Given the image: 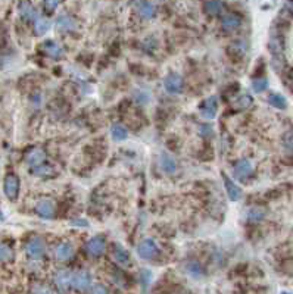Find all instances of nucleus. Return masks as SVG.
I'll return each mask as SVG.
<instances>
[{
  "label": "nucleus",
  "mask_w": 293,
  "mask_h": 294,
  "mask_svg": "<svg viewBox=\"0 0 293 294\" xmlns=\"http://www.w3.org/2000/svg\"><path fill=\"white\" fill-rule=\"evenodd\" d=\"M25 253L30 259H41L46 253V243L41 237L33 236L28 242L25 243Z\"/></svg>",
  "instance_id": "f257e3e1"
},
{
  "label": "nucleus",
  "mask_w": 293,
  "mask_h": 294,
  "mask_svg": "<svg viewBox=\"0 0 293 294\" xmlns=\"http://www.w3.org/2000/svg\"><path fill=\"white\" fill-rule=\"evenodd\" d=\"M19 178H18L17 173L9 172L5 177V181H3V191H5V196L9 199V200H17L18 194H19Z\"/></svg>",
  "instance_id": "f03ea898"
},
{
  "label": "nucleus",
  "mask_w": 293,
  "mask_h": 294,
  "mask_svg": "<svg viewBox=\"0 0 293 294\" xmlns=\"http://www.w3.org/2000/svg\"><path fill=\"white\" fill-rule=\"evenodd\" d=\"M90 287H91V275L87 271L81 269V271H77L72 274L71 288H74L77 291H87Z\"/></svg>",
  "instance_id": "7ed1b4c3"
},
{
  "label": "nucleus",
  "mask_w": 293,
  "mask_h": 294,
  "mask_svg": "<svg viewBox=\"0 0 293 294\" xmlns=\"http://www.w3.org/2000/svg\"><path fill=\"white\" fill-rule=\"evenodd\" d=\"M86 253L91 258H99L102 256L106 249V240H105L104 236H96V237H91L88 242L86 243Z\"/></svg>",
  "instance_id": "20e7f679"
},
{
  "label": "nucleus",
  "mask_w": 293,
  "mask_h": 294,
  "mask_svg": "<svg viewBox=\"0 0 293 294\" xmlns=\"http://www.w3.org/2000/svg\"><path fill=\"white\" fill-rule=\"evenodd\" d=\"M71 278H72V272H69L67 269H59L53 275V282H55L59 293H68V290L71 288Z\"/></svg>",
  "instance_id": "39448f33"
},
{
  "label": "nucleus",
  "mask_w": 293,
  "mask_h": 294,
  "mask_svg": "<svg viewBox=\"0 0 293 294\" xmlns=\"http://www.w3.org/2000/svg\"><path fill=\"white\" fill-rule=\"evenodd\" d=\"M217 110H218V100L215 96L207 97L199 106V113L205 120H214L217 115Z\"/></svg>",
  "instance_id": "423d86ee"
},
{
  "label": "nucleus",
  "mask_w": 293,
  "mask_h": 294,
  "mask_svg": "<svg viewBox=\"0 0 293 294\" xmlns=\"http://www.w3.org/2000/svg\"><path fill=\"white\" fill-rule=\"evenodd\" d=\"M164 87L168 93L171 94H178L183 91V87H184V81H183V77L178 75V74H170L165 81H164Z\"/></svg>",
  "instance_id": "0eeeda50"
},
{
  "label": "nucleus",
  "mask_w": 293,
  "mask_h": 294,
  "mask_svg": "<svg viewBox=\"0 0 293 294\" xmlns=\"http://www.w3.org/2000/svg\"><path fill=\"white\" fill-rule=\"evenodd\" d=\"M158 253V246L152 239H146L137 246V255L141 259H152Z\"/></svg>",
  "instance_id": "6e6552de"
},
{
  "label": "nucleus",
  "mask_w": 293,
  "mask_h": 294,
  "mask_svg": "<svg viewBox=\"0 0 293 294\" xmlns=\"http://www.w3.org/2000/svg\"><path fill=\"white\" fill-rule=\"evenodd\" d=\"M35 213L44 219H52L55 216V203L51 199H41L35 203Z\"/></svg>",
  "instance_id": "1a4fd4ad"
},
{
  "label": "nucleus",
  "mask_w": 293,
  "mask_h": 294,
  "mask_svg": "<svg viewBox=\"0 0 293 294\" xmlns=\"http://www.w3.org/2000/svg\"><path fill=\"white\" fill-rule=\"evenodd\" d=\"M44 160H46V153H44V150L40 149V147H34V149H31V150H28V152L25 153V162H27L30 166H33V168L41 166V165L44 163Z\"/></svg>",
  "instance_id": "9d476101"
},
{
  "label": "nucleus",
  "mask_w": 293,
  "mask_h": 294,
  "mask_svg": "<svg viewBox=\"0 0 293 294\" xmlns=\"http://www.w3.org/2000/svg\"><path fill=\"white\" fill-rule=\"evenodd\" d=\"M223 181H224V186H225V191H227V196H228V199L230 200H233V202H236V200H240L241 196H243V191L241 189L228 177V175H223Z\"/></svg>",
  "instance_id": "9b49d317"
},
{
  "label": "nucleus",
  "mask_w": 293,
  "mask_h": 294,
  "mask_svg": "<svg viewBox=\"0 0 293 294\" xmlns=\"http://www.w3.org/2000/svg\"><path fill=\"white\" fill-rule=\"evenodd\" d=\"M233 172L237 178H246L251 173L254 172V165L249 159H240L239 162L234 163L233 166Z\"/></svg>",
  "instance_id": "f8f14e48"
},
{
  "label": "nucleus",
  "mask_w": 293,
  "mask_h": 294,
  "mask_svg": "<svg viewBox=\"0 0 293 294\" xmlns=\"http://www.w3.org/2000/svg\"><path fill=\"white\" fill-rule=\"evenodd\" d=\"M74 255V246L68 242L59 243L55 249V258L58 260H69Z\"/></svg>",
  "instance_id": "ddd939ff"
},
{
  "label": "nucleus",
  "mask_w": 293,
  "mask_h": 294,
  "mask_svg": "<svg viewBox=\"0 0 293 294\" xmlns=\"http://www.w3.org/2000/svg\"><path fill=\"white\" fill-rule=\"evenodd\" d=\"M18 11H19V15L21 18L24 19V21H34L37 19V11H35V8L31 5V3H28V2H22V3H19L18 5Z\"/></svg>",
  "instance_id": "4468645a"
},
{
  "label": "nucleus",
  "mask_w": 293,
  "mask_h": 294,
  "mask_svg": "<svg viewBox=\"0 0 293 294\" xmlns=\"http://www.w3.org/2000/svg\"><path fill=\"white\" fill-rule=\"evenodd\" d=\"M41 47H43V52L46 53L49 57H52V59H59V57L64 54V49H62L56 41H53V40L44 41V43L41 44Z\"/></svg>",
  "instance_id": "2eb2a0df"
},
{
  "label": "nucleus",
  "mask_w": 293,
  "mask_h": 294,
  "mask_svg": "<svg viewBox=\"0 0 293 294\" xmlns=\"http://www.w3.org/2000/svg\"><path fill=\"white\" fill-rule=\"evenodd\" d=\"M56 27L62 33H69V31H74L77 28V22H75L74 18L69 17V15H61L58 18Z\"/></svg>",
  "instance_id": "dca6fc26"
},
{
  "label": "nucleus",
  "mask_w": 293,
  "mask_h": 294,
  "mask_svg": "<svg viewBox=\"0 0 293 294\" xmlns=\"http://www.w3.org/2000/svg\"><path fill=\"white\" fill-rule=\"evenodd\" d=\"M112 258L121 266H125V265L130 263V255H128V252L121 244H115L114 246V249H112Z\"/></svg>",
  "instance_id": "f3484780"
},
{
  "label": "nucleus",
  "mask_w": 293,
  "mask_h": 294,
  "mask_svg": "<svg viewBox=\"0 0 293 294\" xmlns=\"http://www.w3.org/2000/svg\"><path fill=\"white\" fill-rule=\"evenodd\" d=\"M137 12L143 19H152L155 17V6L151 2H137L136 3Z\"/></svg>",
  "instance_id": "a211bd4d"
},
{
  "label": "nucleus",
  "mask_w": 293,
  "mask_h": 294,
  "mask_svg": "<svg viewBox=\"0 0 293 294\" xmlns=\"http://www.w3.org/2000/svg\"><path fill=\"white\" fill-rule=\"evenodd\" d=\"M241 25V18L236 14H227L223 18V28L225 31H234Z\"/></svg>",
  "instance_id": "6ab92c4d"
},
{
  "label": "nucleus",
  "mask_w": 293,
  "mask_h": 294,
  "mask_svg": "<svg viewBox=\"0 0 293 294\" xmlns=\"http://www.w3.org/2000/svg\"><path fill=\"white\" fill-rule=\"evenodd\" d=\"M265 215H267L265 209L257 206V208L248 209V212H246V219H248V222L257 224V222H261V221L265 218Z\"/></svg>",
  "instance_id": "aec40b11"
},
{
  "label": "nucleus",
  "mask_w": 293,
  "mask_h": 294,
  "mask_svg": "<svg viewBox=\"0 0 293 294\" xmlns=\"http://www.w3.org/2000/svg\"><path fill=\"white\" fill-rule=\"evenodd\" d=\"M161 168H162L164 172L173 173L177 169V162H175V159L171 155L162 153L161 155Z\"/></svg>",
  "instance_id": "412c9836"
},
{
  "label": "nucleus",
  "mask_w": 293,
  "mask_h": 294,
  "mask_svg": "<svg viewBox=\"0 0 293 294\" xmlns=\"http://www.w3.org/2000/svg\"><path fill=\"white\" fill-rule=\"evenodd\" d=\"M51 27H52V22H51V19H47V18H37L34 22V30L35 33L38 35H43L46 34L49 30H51Z\"/></svg>",
  "instance_id": "4be33fe9"
},
{
  "label": "nucleus",
  "mask_w": 293,
  "mask_h": 294,
  "mask_svg": "<svg viewBox=\"0 0 293 294\" xmlns=\"http://www.w3.org/2000/svg\"><path fill=\"white\" fill-rule=\"evenodd\" d=\"M111 134H112V139L115 141H124L128 137V131L124 125L121 124H114L112 128H111Z\"/></svg>",
  "instance_id": "5701e85b"
},
{
  "label": "nucleus",
  "mask_w": 293,
  "mask_h": 294,
  "mask_svg": "<svg viewBox=\"0 0 293 294\" xmlns=\"http://www.w3.org/2000/svg\"><path fill=\"white\" fill-rule=\"evenodd\" d=\"M267 100H268V103L271 104L273 107H276V109H286V106H287V102H286L284 96L280 94V93H271Z\"/></svg>",
  "instance_id": "b1692460"
},
{
  "label": "nucleus",
  "mask_w": 293,
  "mask_h": 294,
  "mask_svg": "<svg viewBox=\"0 0 293 294\" xmlns=\"http://www.w3.org/2000/svg\"><path fill=\"white\" fill-rule=\"evenodd\" d=\"M252 103H254L252 96H249V94H241V96H239V97L236 99V102H234V107H236L237 110H245V109L251 107Z\"/></svg>",
  "instance_id": "393cba45"
},
{
  "label": "nucleus",
  "mask_w": 293,
  "mask_h": 294,
  "mask_svg": "<svg viewBox=\"0 0 293 294\" xmlns=\"http://www.w3.org/2000/svg\"><path fill=\"white\" fill-rule=\"evenodd\" d=\"M204 8H205L208 15L215 17V15H218V14L223 11L224 3H221V2H207V3L204 5Z\"/></svg>",
  "instance_id": "a878e982"
},
{
  "label": "nucleus",
  "mask_w": 293,
  "mask_h": 294,
  "mask_svg": "<svg viewBox=\"0 0 293 294\" xmlns=\"http://www.w3.org/2000/svg\"><path fill=\"white\" fill-rule=\"evenodd\" d=\"M186 272L189 274L190 277L198 278L202 274V266L196 260H190L186 263Z\"/></svg>",
  "instance_id": "bb28decb"
},
{
  "label": "nucleus",
  "mask_w": 293,
  "mask_h": 294,
  "mask_svg": "<svg viewBox=\"0 0 293 294\" xmlns=\"http://www.w3.org/2000/svg\"><path fill=\"white\" fill-rule=\"evenodd\" d=\"M252 88L255 93H262L268 88V80L265 77H258L252 81Z\"/></svg>",
  "instance_id": "cd10ccee"
},
{
  "label": "nucleus",
  "mask_w": 293,
  "mask_h": 294,
  "mask_svg": "<svg viewBox=\"0 0 293 294\" xmlns=\"http://www.w3.org/2000/svg\"><path fill=\"white\" fill-rule=\"evenodd\" d=\"M30 294H55L53 290L46 285V284H41V282H35L31 285V290H30Z\"/></svg>",
  "instance_id": "c85d7f7f"
},
{
  "label": "nucleus",
  "mask_w": 293,
  "mask_h": 294,
  "mask_svg": "<svg viewBox=\"0 0 293 294\" xmlns=\"http://www.w3.org/2000/svg\"><path fill=\"white\" fill-rule=\"evenodd\" d=\"M14 259V250L8 244L0 243V262H8Z\"/></svg>",
  "instance_id": "c756f323"
},
{
  "label": "nucleus",
  "mask_w": 293,
  "mask_h": 294,
  "mask_svg": "<svg viewBox=\"0 0 293 294\" xmlns=\"http://www.w3.org/2000/svg\"><path fill=\"white\" fill-rule=\"evenodd\" d=\"M230 53H231L234 57H240V56H243V54L246 53V43H245V41H240V43L231 44Z\"/></svg>",
  "instance_id": "7c9ffc66"
},
{
  "label": "nucleus",
  "mask_w": 293,
  "mask_h": 294,
  "mask_svg": "<svg viewBox=\"0 0 293 294\" xmlns=\"http://www.w3.org/2000/svg\"><path fill=\"white\" fill-rule=\"evenodd\" d=\"M33 172L37 175V177H51L55 173V169H53L51 165H46V163H43L41 166H38V168H34V171Z\"/></svg>",
  "instance_id": "2f4dec72"
},
{
  "label": "nucleus",
  "mask_w": 293,
  "mask_h": 294,
  "mask_svg": "<svg viewBox=\"0 0 293 294\" xmlns=\"http://www.w3.org/2000/svg\"><path fill=\"white\" fill-rule=\"evenodd\" d=\"M91 294H109V293H108V288L105 287L104 284H96V285H93V288H91Z\"/></svg>",
  "instance_id": "473e14b6"
},
{
  "label": "nucleus",
  "mask_w": 293,
  "mask_h": 294,
  "mask_svg": "<svg viewBox=\"0 0 293 294\" xmlns=\"http://www.w3.org/2000/svg\"><path fill=\"white\" fill-rule=\"evenodd\" d=\"M284 147H286V150H289V152L293 153V133L286 136V139H284Z\"/></svg>",
  "instance_id": "72a5a7b5"
},
{
  "label": "nucleus",
  "mask_w": 293,
  "mask_h": 294,
  "mask_svg": "<svg viewBox=\"0 0 293 294\" xmlns=\"http://www.w3.org/2000/svg\"><path fill=\"white\" fill-rule=\"evenodd\" d=\"M136 100H137L138 103H146L148 100H149V94L146 93V91H138L137 94H136Z\"/></svg>",
  "instance_id": "f704fd0d"
},
{
  "label": "nucleus",
  "mask_w": 293,
  "mask_h": 294,
  "mask_svg": "<svg viewBox=\"0 0 293 294\" xmlns=\"http://www.w3.org/2000/svg\"><path fill=\"white\" fill-rule=\"evenodd\" d=\"M43 6H44L47 11H51V12H52V11H55V9L59 6V2H44V3H43Z\"/></svg>",
  "instance_id": "c9c22d12"
},
{
  "label": "nucleus",
  "mask_w": 293,
  "mask_h": 294,
  "mask_svg": "<svg viewBox=\"0 0 293 294\" xmlns=\"http://www.w3.org/2000/svg\"><path fill=\"white\" fill-rule=\"evenodd\" d=\"M204 130H201V134H204V136H207V134H211V127L209 125H205V127H202Z\"/></svg>",
  "instance_id": "e433bc0d"
},
{
  "label": "nucleus",
  "mask_w": 293,
  "mask_h": 294,
  "mask_svg": "<svg viewBox=\"0 0 293 294\" xmlns=\"http://www.w3.org/2000/svg\"><path fill=\"white\" fill-rule=\"evenodd\" d=\"M72 225H80V226H87V222L86 221H75V222H72Z\"/></svg>",
  "instance_id": "4c0bfd02"
},
{
  "label": "nucleus",
  "mask_w": 293,
  "mask_h": 294,
  "mask_svg": "<svg viewBox=\"0 0 293 294\" xmlns=\"http://www.w3.org/2000/svg\"><path fill=\"white\" fill-rule=\"evenodd\" d=\"M281 294H292V293H289V291H283Z\"/></svg>",
  "instance_id": "58836bf2"
}]
</instances>
